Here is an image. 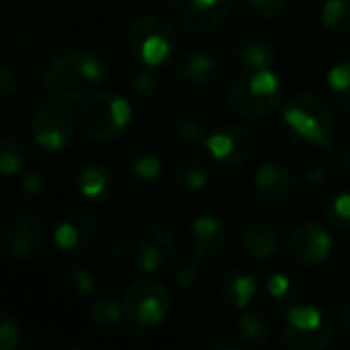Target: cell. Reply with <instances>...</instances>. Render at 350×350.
I'll use <instances>...</instances> for the list:
<instances>
[{
	"mask_svg": "<svg viewBox=\"0 0 350 350\" xmlns=\"http://www.w3.org/2000/svg\"><path fill=\"white\" fill-rule=\"evenodd\" d=\"M217 75H219V60L213 54L200 50L188 52L175 64V77L194 89L211 85L217 79Z\"/></svg>",
	"mask_w": 350,
	"mask_h": 350,
	"instance_id": "18",
	"label": "cell"
},
{
	"mask_svg": "<svg viewBox=\"0 0 350 350\" xmlns=\"http://www.w3.org/2000/svg\"><path fill=\"white\" fill-rule=\"evenodd\" d=\"M132 107L116 93H91L79 105V122L83 132L97 142L118 138L130 124Z\"/></svg>",
	"mask_w": 350,
	"mask_h": 350,
	"instance_id": "4",
	"label": "cell"
},
{
	"mask_svg": "<svg viewBox=\"0 0 350 350\" xmlns=\"http://www.w3.org/2000/svg\"><path fill=\"white\" fill-rule=\"evenodd\" d=\"M334 336L329 319L311 305L293 307L282 329V344L288 350H323Z\"/></svg>",
	"mask_w": 350,
	"mask_h": 350,
	"instance_id": "6",
	"label": "cell"
},
{
	"mask_svg": "<svg viewBox=\"0 0 350 350\" xmlns=\"http://www.w3.org/2000/svg\"><path fill=\"white\" fill-rule=\"evenodd\" d=\"M159 85H157V77L152 72V68L142 66V70L136 72V77L132 79V93L140 103H152L157 97Z\"/></svg>",
	"mask_w": 350,
	"mask_h": 350,
	"instance_id": "31",
	"label": "cell"
},
{
	"mask_svg": "<svg viewBox=\"0 0 350 350\" xmlns=\"http://www.w3.org/2000/svg\"><path fill=\"white\" fill-rule=\"evenodd\" d=\"M233 56L245 70L247 68H272L278 60V50L266 38L245 36L233 44Z\"/></svg>",
	"mask_w": 350,
	"mask_h": 350,
	"instance_id": "21",
	"label": "cell"
},
{
	"mask_svg": "<svg viewBox=\"0 0 350 350\" xmlns=\"http://www.w3.org/2000/svg\"><path fill=\"white\" fill-rule=\"evenodd\" d=\"M319 19L325 29L338 33L350 31V0H325L319 11Z\"/></svg>",
	"mask_w": 350,
	"mask_h": 350,
	"instance_id": "27",
	"label": "cell"
},
{
	"mask_svg": "<svg viewBox=\"0 0 350 350\" xmlns=\"http://www.w3.org/2000/svg\"><path fill=\"white\" fill-rule=\"evenodd\" d=\"M291 291H293V282L284 274H274L268 278V293L272 299L282 301L291 295Z\"/></svg>",
	"mask_w": 350,
	"mask_h": 350,
	"instance_id": "36",
	"label": "cell"
},
{
	"mask_svg": "<svg viewBox=\"0 0 350 350\" xmlns=\"http://www.w3.org/2000/svg\"><path fill=\"white\" fill-rule=\"evenodd\" d=\"M171 138L178 144H196L204 140V126L188 116V118H180L171 124Z\"/></svg>",
	"mask_w": 350,
	"mask_h": 350,
	"instance_id": "29",
	"label": "cell"
},
{
	"mask_svg": "<svg viewBox=\"0 0 350 350\" xmlns=\"http://www.w3.org/2000/svg\"><path fill=\"white\" fill-rule=\"evenodd\" d=\"M198 276H200V270H198V264L194 260V262L184 264L178 272H175V282H178V286H182V288H190L196 284Z\"/></svg>",
	"mask_w": 350,
	"mask_h": 350,
	"instance_id": "38",
	"label": "cell"
},
{
	"mask_svg": "<svg viewBox=\"0 0 350 350\" xmlns=\"http://www.w3.org/2000/svg\"><path fill=\"white\" fill-rule=\"evenodd\" d=\"M19 89V75L13 66L0 64V101L9 99Z\"/></svg>",
	"mask_w": 350,
	"mask_h": 350,
	"instance_id": "35",
	"label": "cell"
},
{
	"mask_svg": "<svg viewBox=\"0 0 350 350\" xmlns=\"http://www.w3.org/2000/svg\"><path fill=\"white\" fill-rule=\"evenodd\" d=\"M325 217L336 229H350V192L336 194L325 206Z\"/></svg>",
	"mask_w": 350,
	"mask_h": 350,
	"instance_id": "30",
	"label": "cell"
},
{
	"mask_svg": "<svg viewBox=\"0 0 350 350\" xmlns=\"http://www.w3.org/2000/svg\"><path fill=\"white\" fill-rule=\"evenodd\" d=\"M247 7L260 21H276L284 15L288 0H247Z\"/></svg>",
	"mask_w": 350,
	"mask_h": 350,
	"instance_id": "32",
	"label": "cell"
},
{
	"mask_svg": "<svg viewBox=\"0 0 350 350\" xmlns=\"http://www.w3.org/2000/svg\"><path fill=\"white\" fill-rule=\"evenodd\" d=\"M332 235L329 231L319 223H303L297 229H293L286 250L293 262L301 266H319L323 264L332 254Z\"/></svg>",
	"mask_w": 350,
	"mask_h": 350,
	"instance_id": "12",
	"label": "cell"
},
{
	"mask_svg": "<svg viewBox=\"0 0 350 350\" xmlns=\"http://www.w3.org/2000/svg\"><path fill=\"white\" fill-rule=\"evenodd\" d=\"M46 243V223L36 215H21L7 233V254L13 260L36 258Z\"/></svg>",
	"mask_w": 350,
	"mask_h": 350,
	"instance_id": "14",
	"label": "cell"
},
{
	"mask_svg": "<svg viewBox=\"0 0 350 350\" xmlns=\"http://www.w3.org/2000/svg\"><path fill=\"white\" fill-rule=\"evenodd\" d=\"M180 350H192V348H180Z\"/></svg>",
	"mask_w": 350,
	"mask_h": 350,
	"instance_id": "45",
	"label": "cell"
},
{
	"mask_svg": "<svg viewBox=\"0 0 350 350\" xmlns=\"http://www.w3.org/2000/svg\"><path fill=\"white\" fill-rule=\"evenodd\" d=\"M327 89L334 103L350 113V58H344L327 72Z\"/></svg>",
	"mask_w": 350,
	"mask_h": 350,
	"instance_id": "25",
	"label": "cell"
},
{
	"mask_svg": "<svg viewBox=\"0 0 350 350\" xmlns=\"http://www.w3.org/2000/svg\"><path fill=\"white\" fill-rule=\"evenodd\" d=\"M280 126L284 136L297 144H325L332 132V113L321 97L297 93L284 103Z\"/></svg>",
	"mask_w": 350,
	"mask_h": 350,
	"instance_id": "3",
	"label": "cell"
},
{
	"mask_svg": "<svg viewBox=\"0 0 350 350\" xmlns=\"http://www.w3.org/2000/svg\"><path fill=\"white\" fill-rule=\"evenodd\" d=\"M227 350H250V348H227Z\"/></svg>",
	"mask_w": 350,
	"mask_h": 350,
	"instance_id": "44",
	"label": "cell"
},
{
	"mask_svg": "<svg viewBox=\"0 0 350 350\" xmlns=\"http://www.w3.org/2000/svg\"><path fill=\"white\" fill-rule=\"evenodd\" d=\"M21 342V325L9 315L0 313V350H15Z\"/></svg>",
	"mask_w": 350,
	"mask_h": 350,
	"instance_id": "33",
	"label": "cell"
},
{
	"mask_svg": "<svg viewBox=\"0 0 350 350\" xmlns=\"http://www.w3.org/2000/svg\"><path fill=\"white\" fill-rule=\"evenodd\" d=\"M256 293L254 276L243 268H229L219 278V299L225 307L241 309Z\"/></svg>",
	"mask_w": 350,
	"mask_h": 350,
	"instance_id": "20",
	"label": "cell"
},
{
	"mask_svg": "<svg viewBox=\"0 0 350 350\" xmlns=\"http://www.w3.org/2000/svg\"><path fill=\"white\" fill-rule=\"evenodd\" d=\"M68 350H89V348H85V346H70Z\"/></svg>",
	"mask_w": 350,
	"mask_h": 350,
	"instance_id": "42",
	"label": "cell"
},
{
	"mask_svg": "<svg viewBox=\"0 0 350 350\" xmlns=\"http://www.w3.org/2000/svg\"><path fill=\"white\" fill-rule=\"evenodd\" d=\"M107 64L93 52L70 50L54 56L44 75L42 87L62 103H81L107 81Z\"/></svg>",
	"mask_w": 350,
	"mask_h": 350,
	"instance_id": "1",
	"label": "cell"
},
{
	"mask_svg": "<svg viewBox=\"0 0 350 350\" xmlns=\"http://www.w3.org/2000/svg\"><path fill=\"white\" fill-rule=\"evenodd\" d=\"M295 190V173L282 161H266L262 163L252 178L254 198L268 208H276L284 204Z\"/></svg>",
	"mask_w": 350,
	"mask_h": 350,
	"instance_id": "11",
	"label": "cell"
},
{
	"mask_svg": "<svg viewBox=\"0 0 350 350\" xmlns=\"http://www.w3.org/2000/svg\"><path fill=\"white\" fill-rule=\"evenodd\" d=\"M342 325H344V329L350 334V301H348L346 307L342 309Z\"/></svg>",
	"mask_w": 350,
	"mask_h": 350,
	"instance_id": "40",
	"label": "cell"
},
{
	"mask_svg": "<svg viewBox=\"0 0 350 350\" xmlns=\"http://www.w3.org/2000/svg\"><path fill=\"white\" fill-rule=\"evenodd\" d=\"M282 101V83L272 68H247L229 89V107L243 120H262Z\"/></svg>",
	"mask_w": 350,
	"mask_h": 350,
	"instance_id": "2",
	"label": "cell"
},
{
	"mask_svg": "<svg viewBox=\"0 0 350 350\" xmlns=\"http://www.w3.org/2000/svg\"><path fill=\"white\" fill-rule=\"evenodd\" d=\"M161 159L154 152H132L122 161L124 178L134 186H152L161 178Z\"/></svg>",
	"mask_w": 350,
	"mask_h": 350,
	"instance_id": "22",
	"label": "cell"
},
{
	"mask_svg": "<svg viewBox=\"0 0 350 350\" xmlns=\"http://www.w3.org/2000/svg\"><path fill=\"white\" fill-rule=\"evenodd\" d=\"M178 25L192 36H206L225 25L233 11V0H167Z\"/></svg>",
	"mask_w": 350,
	"mask_h": 350,
	"instance_id": "7",
	"label": "cell"
},
{
	"mask_svg": "<svg viewBox=\"0 0 350 350\" xmlns=\"http://www.w3.org/2000/svg\"><path fill=\"white\" fill-rule=\"evenodd\" d=\"M344 165H346V169H348V173H350V148L346 150V157H344Z\"/></svg>",
	"mask_w": 350,
	"mask_h": 350,
	"instance_id": "41",
	"label": "cell"
},
{
	"mask_svg": "<svg viewBox=\"0 0 350 350\" xmlns=\"http://www.w3.org/2000/svg\"><path fill=\"white\" fill-rule=\"evenodd\" d=\"M128 48L146 68H157L178 52V33L159 15H142L128 29Z\"/></svg>",
	"mask_w": 350,
	"mask_h": 350,
	"instance_id": "5",
	"label": "cell"
},
{
	"mask_svg": "<svg viewBox=\"0 0 350 350\" xmlns=\"http://www.w3.org/2000/svg\"><path fill=\"white\" fill-rule=\"evenodd\" d=\"M27 163V148L17 136H3L0 138V175L11 178L19 173Z\"/></svg>",
	"mask_w": 350,
	"mask_h": 350,
	"instance_id": "24",
	"label": "cell"
},
{
	"mask_svg": "<svg viewBox=\"0 0 350 350\" xmlns=\"http://www.w3.org/2000/svg\"><path fill=\"white\" fill-rule=\"evenodd\" d=\"M89 317L99 327H118V325H122L126 313H124V305H120L116 297L103 295V297H99V299H95L91 303Z\"/></svg>",
	"mask_w": 350,
	"mask_h": 350,
	"instance_id": "26",
	"label": "cell"
},
{
	"mask_svg": "<svg viewBox=\"0 0 350 350\" xmlns=\"http://www.w3.org/2000/svg\"><path fill=\"white\" fill-rule=\"evenodd\" d=\"M325 180V169L323 167H313L307 175H305V182L309 186H321Z\"/></svg>",
	"mask_w": 350,
	"mask_h": 350,
	"instance_id": "39",
	"label": "cell"
},
{
	"mask_svg": "<svg viewBox=\"0 0 350 350\" xmlns=\"http://www.w3.org/2000/svg\"><path fill=\"white\" fill-rule=\"evenodd\" d=\"M95 233H97L95 217L85 208H70L62 215L54 231V243L62 252L81 254L91 245Z\"/></svg>",
	"mask_w": 350,
	"mask_h": 350,
	"instance_id": "13",
	"label": "cell"
},
{
	"mask_svg": "<svg viewBox=\"0 0 350 350\" xmlns=\"http://www.w3.org/2000/svg\"><path fill=\"white\" fill-rule=\"evenodd\" d=\"M122 305L130 321L138 325H157L169 313L171 295L159 280L142 278L126 291Z\"/></svg>",
	"mask_w": 350,
	"mask_h": 350,
	"instance_id": "8",
	"label": "cell"
},
{
	"mask_svg": "<svg viewBox=\"0 0 350 350\" xmlns=\"http://www.w3.org/2000/svg\"><path fill=\"white\" fill-rule=\"evenodd\" d=\"M229 243L227 227L215 217H198L188 229V247L196 260H213L225 252Z\"/></svg>",
	"mask_w": 350,
	"mask_h": 350,
	"instance_id": "16",
	"label": "cell"
},
{
	"mask_svg": "<svg viewBox=\"0 0 350 350\" xmlns=\"http://www.w3.org/2000/svg\"><path fill=\"white\" fill-rule=\"evenodd\" d=\"M44 190H46V180L42 178L40 173H36V171L27 173L25 178H23V182H21V194H23V196L36 198V196H40Z\"/></svg>",
	"mask_w": 350,
	"mask_h": 350,
	"instance_id": "37",
	"label": "cell"
},
{
	"mask_svg": "<svg viewBox=\"0 0 350 350\" xmlns=\"http://www.w3.org/2000/svg\"><path fill=\"white\" fill-rule=\"evenodd\" d=\"M348 264H350V252H348Z\"/></svg>",
	"mask_w": 350,
	"mask_h": 350,
	"instance_id": "46",
	"label": "cell"
},
{
	"mask_svg": "<svg viewBox=\"0 0 350 350\" xmlns=\"http://www.w3.org/2000/svg\"><path fill=\"white\" fill-rule=\"evenodd\" d=\"M239 334L254 344H262L270 336V323L268 317L262 311H247L239 319Z\"/></svg>",
	"mask_w": 350,
	"mask_h": 350,
	"instance_id": "28",
	"label": "cell"
},
{
	"mask_svg": "<svg viewBox=\"0 0 350 350\" xmlns=\"http://www.w3.org/2000/svg\"><path fill=\"white\" fill-rule=\"evenodd\" d=\"M77 186H79V192L87 200L97 202V204L109 202L118 192V184L113 180L111 171L99 163H91L81 169L79 178H77Z\"/></svg>",
	"mask_w": 350,
	"mask_h": 350,
	"instance_id": "19",
	"label": "cell"
},
{
	"mask_svg": "<svg viewBox=\"0 0 350 350\" xmlns=\"http://www.w3.org/2000/svg\"><path fill=\"white\" fill-rule=\"evenodd\" d=\"M241 245L254 260H270L280 250V233L270 221L254 219L241 231Z\"/></svg>",
	"mask_w": 350,
	"mask_h": 350,
	"instance_id": "17",
	"label": "cell"
},
{
	"mask_svg": "<svg viewBox=\"0 0 350 350\" xmlns=\"http://www.w3.org/2000/svg\"><path fill=\"white\" fill-rule=\"evenodd\" d=\"M31 130L36 142L50 150L58 152L72 142L75 122L70 111L62 105V101L42 103L31 116Z\"/></svg>",
	"mask_w": 350,
	"mask_h": 350,
	"instance_id": "9",
	"label": "cell"
},
{
	"mask_svg": "<svg viewBox=\"0 0 350 350\" xmlns=\"http://www.w3.org/2000/svg\"><path fill=\"white\" fill-rule=\"evenodd\" d=\"M256 142L250 130L225 124L206 136V150L211 159L223 169H239L254 154Z\"/></svg>",
	"mask_w": 350,
	"mask_h": 350,
	"instance_id": "10",
	"label": "cell"
},
{
	"mask_svg": "<svg viewBox=\"0 0 350 350\" xmlns=\"http://www.w3.org/2000/svg\"><path fill=\"white\" fill-rule=\"evenodd\" d=\"M68 282L79 295H89L95 288V276L81 264H75L68 268Z\"/></svg>",
	"mask_w": 350,
	"mask_h": 350,
	"instance_id": "34",
	"label": "cell"
},
{
	"mask_svg": "<svg viewBox=\"0 0 350 350\" xmlns=\"http://www.w3.org/2000/svg\"><path fill=\"white\" fill-rule=\"evenodd\" d=\"M175 184L184 192H200L211 180L208 165L198 154H186L175 165Z\"/></svg>",
	"mask_w": 350,
	"mask_h": 350,
	"instance_id": "23",
	"label": "cell"
},
{
	"mask_svg": "<svg viewBox=\"0 0 350 350\" xmlns=\"http://www.w3.org/2000/svg\"><path fill=\"white\" fill-rule=\"evenodd\" d=\"M173 254H175V239L167 227L152 225L144 229L136 239L134 258L140 270L144 272H154L163 268L173 258Z\"/></svg>",
	"mask_w": 350,
	"mask_h": 350,
	"instance_id": "15",
	"label": "cell"
},
{
	"mask_svg": "<svg viewBox=\"0 0 350 350\" xmlns=\"http://www.w3.org/2000/svg\"><path fill=\"white\" fill-rule=\"evenodd\" d=\"M3 223H5V215H3V211H0V229H3Z\"/></svg>",
	"mask_w": 350,
	"mask_h": 350,
	"instance_id": "43",
	"label": "cell"
}]
</instances>
